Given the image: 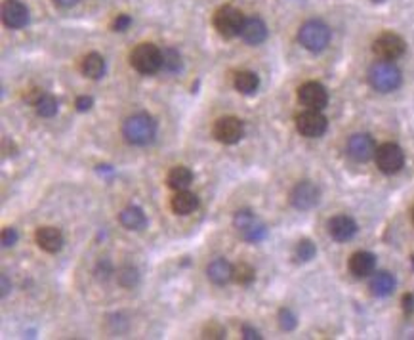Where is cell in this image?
<instances>
[{
    "label": "cell",
    "instance_id": "cell-34",
    "mask_svg": "<svg viewBox=\"0 0 414 340\" xmlns=\"http://www.w3.org/2000/svg\"><path fill=\"white\" fill-rule=\"evenodd\" d=\"M132 25V17L128 14H119L113 22V31L117 33H124Z\"/></svg>",
    "mask_w": 414,
    "mask_h": 340
},
{
    "label": "cell",
    "instance_id": "cell-37",
    "mask_svg": "<svg viewBox=\"0 0 414 340\" xmlns=\"http://www.w3.org/2000/svg\"><path fill=\"white\" fill-rule=\"evenodd\" d=\"M403 310L407 316L414 313V295L413 293H407L405 297H403Z\"/></svg>",
    "mask_w": 414,
    "mask_h": 340
},
{
    "label": "cell",
    "instance_id": "cell-22",
    "mask_svg": "<svg viewBox=\"0 0 414 340\" xmlns=\"http://www.w3.org/2000/svg\"><path fill=\"white\" fill-rule=\"evenodd\" d=\"M369 287H371V293L374 297H390L393 293V289H395V277H393L390 272H378V274L372 275L371 285H369Z\"/></svg>",
    "mask_w": 414,
    "mask_h": 340
},
{
    "label": "cell",
    "instance_id": "cell-35",
    "mask_svg": "<svg viewBox=\"0 0 414 340\" xmlns=\"http://www.w3.org/2000/svg\"><path fill=\"white\" fill-rule=\"evenodd\" d=\"M17 243V232H15L14 228H6L4 232H2V246H14Z\"/></svg>",
    "mask_w": 414,
    "mask_h": 340
},
{
    "label": "cell",
    "instance_id": "cell-43",
    "mask_svg": "<svg viewBox=\"0 0 414 340\" xmlns=\"http://www.w3.org/2000/svg\"><path fill=\"white\" fill-rule=\"evenodd\" d=\"M411 262H413V266H414V254H413V260H411Z\"/></svg>",
    "mask_w": 414,
    "mask_h": 340
},
{
    "label": "cell",
    "instance_id": "cell-26",
    "mask_svg": "<svg viewBox=\"0 0 414 340\" xmlns=\"http://www.w3.org/2000/svg\"><path fill=\"white\" fill-rule=\"evenodd\" d=\"M233 279L243 287H249L250 283H254L256 279V272L254 268L246 264V262H239L237 266H233Z\"/></svg>",
    "mask_w": 414,
    "mask_h": 340
},
{
    "label": "cell",
    "instance_id": "cell-13",
    "mask_svg": "<svg viewBox=\"0 0 414 340\" xmlns=\"http://www.w3.org/2000/svg\"><path fill=\"white\" fill-rule=\"evenodd\" d=\"M348 155L357 163H367L376 155V144L369 134H353L348 140Z\"/></svg>",
    "mask_w": 414,
    "mask_h": 340
},
{
    "label": "cell",
    "instance_id": "cell-25",
    "mask_svg": "<svg viewBox=\"0 0 414 340\" xmlns=\"http://www.w3.org/2000/svg\"><path fill=\"white\" fill-rule=\"evenodd\" d=\"M233 87L237 92H241L244 96L254 94L260 87V79H258L256 73L252 71H239L233 79Z\"/></svg>",
    "mask_w": 414,
    "mask_h": 340
},
{
    "label": "cell",
    "instance_id": "cell-6",
    "mask_svg": "<svg viewBox=\"0 0 414 340\" xmlns=\"http://www.w3.org/2000/svg\"><path fill=\"white\" fill-rule=\"evenodd\" d=\"M243 23V12L235 6H221L214 14V29L223 38H233V36L241 35Z\"/></svg>",
    "mask_w": 414,
    "mask_h": 340
},
{
    "label": "cell",
    "instance_id": "cell-10",
    "mask_svg": "<svg viewBox=\"0 0 414 340\" xmlns=\"http://www.w3.org/2000/svg\"><path fill=\"white\" fill-rule=\"evenodd\" d=\"M212 134L220 142V144L233 145L237 142H241L244 136V126L241 119L237 117H221L214 123Z\"/></svg>",
    "mask_w": 414,
    "mask_h": 340
},
{
    "label": "cell",
    "instance_id": "cell-11",
    "mask_svg": "<svg viewBox=\"0 0 414 340\" xmlns=\"http://www.w3.org/2000/svg\"><path fill=\"white\" fill-rule=\"evenodd\" d=\"M327 126H329L327 117L315 109H306L304 113L296 117V128L306 138H321L327 132Z\"/></svg>",
    "mask_w": 414,
    "mask_h": 340
},
{
    "label": "cell",
    "instance_id": "cell-4",
    "mask_svg": "<svg viewBox=\"0 0 414 340\" xmlns=\"http://www.w3.org/2000/svg\"><path fill=\"white\" fill-rule=\"evenodd\" d=\"M298 40L309 52H323L330 43V29L321 20H309L298 31Z\"/></svg>",
    "mask_w": 414,
    "mask_h": 340
},
{
    "label": "cell",
    "instance_id": "cell-12",
    "mask_svg": "<svg viewBox=\"0 0 414 340\" xmlns=\"http://www.w3.org/2000/svg\"><path fill=\"white\" fill-rule=\"evenodd\" d=\"M298 102L307 109L321 111L329 103V92L319 82H306L298 88Z\"/></svg>",
    "mask_w": 414,
    "mask_h": 340
},
{
    "label": "cell",
    "instance_id": "cell-2",
    "mask_svg": "<svg viewBox=\"0 0 414 340\" xmlns=\"http://www.w3.org/2000/svg\"><path fill=\"white\" fill-rule=\"evenodd\" d=\"M369 84H371L376 92L387 94L393 92L401 87V71L399 67L386 61V59H380L374 66L369 69Z\"/></svg>",
    "mask_w": 414,
    "mask_h": 340
},
{
    "label": "cell",
    "instance_id": "cell-9",
    "mask_svg": "<svg viewBox=\"0 0 414 340\" xmlns=\"http://www.w3.org/2000/svg\"><path fill=\"white\" fill-rule=\"evenodd\" d=\"M321 201V189L313 182H298L290 191V205L298 210H311Z\"/></svg>",
    "mask_w": 414,
    "mask_h": 340
},
{
    "label": "cell",
    "instance_id": "cell-21",
    "mask_svg": "<svg viewBox=\"0 0 414 340\" xmlns=\"http://www.w3.org/2000/svg\"><path fill=\"white\" fill-rule=\"evenodd\" d=\"M119 220L130 232H140V230H143L147 226V216L143 214V210L140 207H134V205L122 210L119 214Z\"/></svg>",
    "mask_w": 414,
    "mask_h": 340
},
{
    "label": "cell",
    "instance_id": "cell-5",
    "mask_svg": "<svg viewBox=\"0 0 414 340\" xmlns=\"http://www.w3.org/2000/svg\"><path fill=\"white\" fill-rule=\"evenodd\" d=\"M233 226H235L237 233L241 235V239L249 241V243H260V241H264L267 237V228H265V224L249 209L235 212Z\"/></svg>",
    "mask_w": 414,
    "mask_h": 340
},
{
    "label": "cell",
    "instance_id": "cell-28",
    "mask_svg": "<svg viewBox=\"0 0 414 340\" xmlns=\"http://www.w3.org/2000/svg\"><path fill=\"white\" fill-rule=\"evenodd\" d=\"M35 109L36 115L44 117V119H50V117H54L57 113V100L52 94L44 92L43 98L35 103Z\"/></svg>",
    "mask_w": 414,
    "mask_h": 340
},
{
    "label": "cell",
    "instance_id": "cell-44",
    "mask_svg": "<svg viewBox=\"0 0 414 340\" xmlns=\"http://www.w3.org/2000/svg\"><path fill=\"white\" fill-rule=\"evenodd\" d=\"M413 222H414V209H413Z\"/></svg>",
    "mask_w": 414,
    "mask_h": 340
},
{
    "label": "cell",
    "instance_id": "cell-31",
    "mask_svg": "<svg viewBox=\"0 0 414 340\" xmlns=\"http://www.w3.org/2000/svg\"><path fill=\"white\" fill-rule=\"evenodd\" d=\"M202 339L223 340L226 339V327L218 323V321H208L205 329H202Z\"/></svg>",
    "mask_w": 414,
    "mask_h": 340
},
{
    "label": "cell",
    "instance_id": "cell-1",
    "mask_svg": "<svg viewBox=\"0 0 414 340\" xmlns=\"http://www.w3.org/2000/svg\"><path fill=\"white\" fill-rule=\"evenodd\" d=\"M122 136L132 145H145L157 136V121L147 113H136L122 124Z\"/></svg>",
    "mask_w": 414,
    "mask_h": 340
},
{
    "label": "cell",
    "instance_id": "cell-30",
    "mask_svg": "<svg viewBox=\"0 0 414 340\" xmlns=\"http://www.w3.org/2000/svg\"><path fill=\"white\" fill-rule=\"evenodd\" d=\"M163 69L170 73H178L182 69V56L176 48L163 50Z\"/></svg>",
    "mask_w": 414,
    "mask_h": 340
},
{
    "label": "cell",
    "instance_id": "cell-7",
    "mask_svg": "<svg viewBox=\"0 0 414 340\" xmlns=\"http://www.w3.org/2000/svg\"><path fill=\"white\" fill-rule=\"evenodd\" d=\"M407 50V43L395 33H382L380 36H376V40L372 43V52L378 56L380 59H386V61H395L399 59Z\"/></svg>",
    "mask_w": 414,
    "mask_h": 340
},
{
    "label": "cell",
    "instance_id": "cell-14",
    "mask_svg": "<svg viewBox=\"0 0 414 340\" xmlns=\"http://www.w3.org/2000/svg\"><path fill=\"white\" fill-rule=\"evenodd\" d=\"M2 22L10 29H23L29 23V8L22 0H6L2 4Z\"/></svg>",
    "mask_w": 414,
    "mask_h": 340
},
{
    "label": "cell",
    "instance_id": "cell-20",
    "mask_svg": "<svg viewBox=\"0 0 414 340\" xmlns=\"http://www.w3.org/2000/svg\"><path fill=\"white\" fill-rule=\"evenodd\" d=\"M170 207L178 216H187V214H191L199 209V197L191 191H187V189H182V191H176V195L172 197Z\"/></svg>",
    "mask_w": 414,
    "mask_h": 340
},
{
    "label": "cell",
    "instance_id": "cell-42",
    "mask_svg": "<svg viewBox=\"0 0 414 340\" xmlns=\"http://www.w3.org/2000/svg\"><path fill=\"white\" fill-rule=\"evenodd\" d=\"M372 2H384V0H372Z\"/></svg>",
    "mask_w": 414,
    "mask_h": 340
},
{
    "label": "cell",
    "instance_id": "cell-19",
    "mask_svg": "<svg viewBox=\"0 0 414 340\" xmlns=\"http://www.w3.org/2000/svg\"><path fill=\"white\" fill-rule=\"evenodd\" d=\"M207 275L210 281L218 285V287H223L228 285L231 279H233V266L229 264V260L226 258H216L208 264Z\"/></svg>",
    "mask_w": 414,
    "mask_h": 340
},
{
    "label": "cell",
    "instance_id": "cell-41",
    "mask_svg": "<svg viewBox=\"0 0 414 340\" xmlns=\"http://www.w3.org/2000/svg\"><path fill=\"white\" fill-rule=\"evenodd\" d=\"M10 293V283H8V275H2V297H6Z\"/></svg>",
    "mask_w": 414,
    "mask_h": 340
},
{
    "label": "cell",
    "instance_id": "cell-15",
    "mask_svg": "<svg viewBox=\"0 0 414 340\" xmlns=\"http://www.w3.org/2000/svg\"><path fill=\"white\" fill-rule=\"evenodd\" d=\"M327 230H329V235L338 243H346L350 239L355 237L357 233V222L353 220L348 214H336L329 220L327 224Z\"/></svg>",
    "mask_w": 414,
    "mask_h": 340
},
{
    "label": "cell",
    "instance_id": "cell-17",
    "mask_svg": "<svg viewBox=\"0 0 414 340\" xmlns=\"http://www.w3.org/2000/svg\"><path fill=\"white\" fill-rule=\"evenodd\" d=\"M35 241L36 245L40 246L43 251L46 253H59L61 251V246H64V235L61 232L57 230V228H52V226H43V228H38L35 233Z\"/></svg>",
    "mask_w": 414,
    "mask_h": 340
},
{
    "label": "cell",
    "instance_id": "cell-36",
    "mask_svg": "<svg viewBox=\"0 0 414 340\" xmlns=\"http://www.w3.org/2000/svg\"><path fill=\"white\" fill-rule=\"evenodd\" d=\"M92 105H94V100L90 98V96H79V98H77V102H75V108H77V111H80V113L90 111Z\"/></svg>",
    "mask_w": 414,
    "mask_h": 340
},
{
    "label": "cell",
    "instance_id": "cell-33",
    "mask_svg": "<svg viewBox=\"0 0 414 340\" xmlns=\"http://www.w3.org/2000/svg\"><path fill=\"white\" fill-rule=\"evenodd\" d=\"M111 275H113V264H111L108 258L98 262V266H96V277H98L100 281H108Z\"/></svg>",
    "mask_w": 414,
    "mask_h": 340
},
{
    "label": "cell",
    "instance_id": "cell-27",
    "mask_svg": "<svg viewBox=\"0 0 414 340\" xmlns=\"http://www.w3.org/2000/svg\"><path fill=\"white\" fill-rule=\"evenodd\" d=\"M315 254H317V246H315L311 239H302L300 243L296 245V249H294V258H296V262H302V264L313 260Z\"/></svg>",
    "mask_w": 414,
    "mask_h": 340
},
{
    "label": "cell",
    "instance_id": "cell-29",
    "mask_svg": "<svg viewBox=\"0 0 414 340\" xmlns=\"http://www.w3.org/2000/svg\"><path fill=\"white\" fill-rule=\"evenodd\" d=\"M117 281L124 289H134L138 283H140V272L132 266H124L117 272Z\"/></svg>",
    "mask_w": 414,
    "mask_h": 340
},
{
    "label": "cell",
    "instance_id": "cell-18",
    "mask_svg": "<svg viewBox=\"0 0 414 340\" xmlns=\"http://www.w3.org/2000/svg\"><path fill=\"white\" fill-rule=\"evenodd\" d=\"M348 268L355 277H369L374 274V268H376V256L367 251H359V253L351 254Z\"/></svg>",
    "mask_w": 414,
    "mask_h": 340
},
{
    "label": "cell",
    "instance_id": "cell-39",
    "mask_svg": "<svg viewBox=\"0 0 414 340\" xmlns=\"http://www.w3.org/2000/svg\"><path fill=\"white\" fill-rule=\"evenodd\" d=\"M243 339L244 340H260V339H262V334L258 333L254 327L243 325Z\"/></svg>",
    "mask_w": 414,
    "mask_h": 340
},
{
    "label": "cell",
    "instance_id": "cell-16",
    "mask_svg": "<svg viewBox=\"0 0 414 340\" xmlns=\"http://www.w3.org/2000/svg\"><path fill=\"white\" fill-rule=\"evenodd\" d=\"M241 38L246 44H252V46L264 43L267 38V25L264 23V20L258 17V15L244 17L243 27H241Z\"/></svg>",
    "mask_w": 414,
    "mask_h": 340
},
{
    "label": "cell",
    "instance_id": "cell-38",
    "mask_svg": "<svg viewBox=\"0 0 414 340\" xmlns=\"http://www.w3.org/2000/svg\"><path fill=\"white\" fill-rule=\"evenodd\" d=\"M43 90H38V88H33V90H29L27 94L23 96V98H25V102H29V103H33V105H35L36 102H38V100H40V98H43Z\"/></svg>",
    "mask_w": 414,
    "mask_h": 340
},
{
    "label": "cell",
    "instance_id": "cell-23",
    "mask_svg": "<svg viewBox=\"0 0 414 340\" xmlns=\"http://www.w3.org/2000/svg\"><path fill=\"white\" fill-rule=\"evenodd\" d=\"M80 71L84 77L92 80L101 79L103 75H105V59L101 58L100 54H88L84 59H82V64H80Z\"/></svg>",
    "mask_w": 414,
    "mask_h": 340
},
{
    "label": "cell",
    "instance_id": "cell-8",
    "mask_svg": "<svg viewBox=\"0 0 414 340\" xmlns=\"http://www.w3.org/2000/svg\"><path fill=\"white\" fill-rule=\"evenodd\" d=\"M376 167L380 172L395 174L405 167V151L397 144H384L376 147Z\"/></svg>",
    "mask_w": 414,
    "mask_h": 340
},
{
    "label": "cell",
    "instance_id": "cell-32",
    "mask_svg": "<svg viewBox=\"0 0 414 340\" xmlns=\"http://www.w3.org/2000/svg\"><path fill=\"white\" fill-rule=\"evenodd\" d=\"M279 325H281L283 331H294L296 325H298V318L294 316L293 310L283 308V310L279 311Z\"/></svg>",
    "mask_w": 414,
    "mask_h": 340
},
{
    "label": "cell",
    "instance_id": "cell-40",
    "mask_svg": "<svg viewBox=\"0 0 414 340\" xmlns=\"http://www.w3.org/2000/svg\"><path fill=\"white\" fill-rule=\"evenodd\" d=\"M79 0H54V4H57L59 8H71L75 6Z\"/></svg>",
    "mask_w": 414,
    "mask_h": 340
},
{
    "label": "cell",
    "instance_id": "cell-3",
    "mask_svg": "<svg viewBox=\"0 0 414 340\" xmlns=\"http://www.w3.org/2000/svg\"><path fill=\"white\" fill-rule=\"evenodd\" d=\"M130 66L142 75H155L163 69V50L151 43L138 44L130 54Z\"/></svg>",
    "mask_w": 414,
    "mask_h": 340
},
{
    "label": "cell",
    "instance_id": "cell-24",
    "mask_svg": "<svg viewBox=\"0 0 414 340\" xmlns=\"http://www.w3.org/2000/svg\"><path fill=\"white\" fill-rule=\"evenodd\" d=\"M166 184L168 188L174 189V191H182V189H187L191 184H193V172L189 170L187 167H174L166 176Z\"/></svg>",
    "mask_w": 414,
    "mask_h": 340
}]
</instances>
